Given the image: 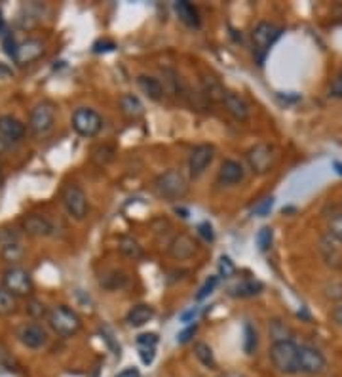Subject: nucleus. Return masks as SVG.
<instances>
[{
  "label": "nucleus",
  "mask_w": 342,
  "mask_h": 377,
  "mask_svg": "<svg viewBox=\"0 0 342 377\" xmlns=\"http://www.w3.org/2000/svg\"><path fill=\"white\" fill-rule=\"evenodd\" d=\"M153 189L156 192V197L167 202H177L183 200L189 192V180L184 177L181 170L170 168L162 174L156 175V180L153 183Z\"/></svg>",
  "instance_id": "1"
},
{
  "label": "nucleus",
  "mask_w": 342,
  "mask_h": 377,
  "mask_svg": "<svg viewBox=\"0 0 342 377\" xmlns=\"http://www.w3.org/2000/svg\"><path fill=\"white\" fill-rule=\"evenodd\" d=\"M299 347L301 345L293 339L272 343L270 351H268L272 366L283 376H297L299 373Z\"/></svg>",
  "instance_id": "2"
},
{
  "label": "nucleus",
  "mask_w": 342,
  "mask_h": 377,
  "mask_svg": "<svg viewBox=\"0 0 342 377\" xmlns=\"http://www.w3.org/2000/svg\"><path fill=\"white\" fill-rule=\"evenodd\" d=\"M283 29L270 21H260L251 31V48H253V58L259 65H265L266 55L270 54V48L282 36Z\"/></svg>",
  "instance_id": "3"
},
{
  "label": "nucleus",
  "mask_w": 342,
  "mask_h": 377,
  "mask_svg": "<svg viewBox=\"0 0 342 377\" xmlns=\"http://www.w3.org/2000/svg\"><path fill=\"white\" fill-rule=\"evenodd\" d=\"M48 324L61 337H71L82 328V318L78 317V312L71 307L57 305L48 312Z\"/></svg>",
  "instance_id": "4"
},
{
  "label": "nucleus",
  "mask_w": 342,
  "mask_h": 377,
  "mask_svg": "<svg viewBox=\"0 0 342 377\" xmlns=\"http://www.w3.org/2000/svg\"><path fill=\"white\" fill-rule=\"evenodd\" d=\"M71 126L80 138L92 139L103 130V116L92 107H78L71 116Z\"/></svg>",
  "instance_id": "5"
},
{
  "label": "nucleus",
  "mask_w": 342,
  "mask_h": 377,
  "mask_svg": "<svg viewBox=\"0 0 342 377\" xmlns=\"http://www.w3.org/2000/svg\"><path fill=\"white\" fill-rule=\"evenodd\" d=\"M276 149L268 143H257L249 147L246 153V160H248L249 170L255 175H266L270 174L272 168L276 164Z\"/></svg>",
  "instance_id": "6"
},
{
  "label": "nucleus",
  "mask_w": 342,
  "mask_h": 377,
  "mask_svg": "<svg viewBox=\"0 0 342 377\" xmlns=\"http://www.w3.org/2000/svg\"><path fill=\"white\" fill-rule=\"evenodd\" d=\"M61 202H63V208L67 209V214H69L72 219L82 222V219H86V216H88V197H86L82 187L77 185V183L63 187V191H61Z\"/></svg>",
  "instance_id": "7"
},
{
  "label": "nucleus",
  "mask_w": 342,
  "mask_h": 377,
  "mask_svg": "<svg viewBox=\"0 0 342 377\" xmlns=\"http://www.w3.org/2000/svg\"><path fill=\"white\" fill-rule=\"evenodd\" d=\"M55 124V105L52 102H40L31 111L29 128L36 138H44L52 132Z\"/></svg>",
  "instance_id": "8"
},
{
  "label": "nucleus",
  "mask_w": 342,
  "mask_h": 377,
  "mask_svg": "<svg viewBox=\"0 0 342 377\" xmlns=\"http://www.w3.org/2000/svg\"><path fill=\"white\" fill-rule=\"evenodd\" d=\"M2 286L6 288L13 297H27L33 293L35 284H33L29 271L21 269V267H10L2 275Z\"/></svg>",
  "instance_id": "9"
},
{
  "label": "nucleus",
  "mask_w": 342,
  "mask_h": 377,
  "mask_svg": "<svg viewBox=\"0 0 342 377\" xmlns=\"http://www.w3.org/2000/svg\"><path fill=\"white\" fill-rule=\"evenodd\" d=\"M325 370H327V359L318 347L308 345V343L299 347V373L319 376Z\"/></svg>",
  "instance_id": "10"
},
{
  "label": "nucleus",
  "mask_w": 342,
  "mask_h": 377,
  "mask_svg": "<svg viewBox=\"0 0 342 377\" xmlns=\"http://www.w3.org/2000/svg\"><path fill=\"white\" fill-rule=\"evenodd\" d=\"M213 158H215V147L209 143L196 145L194 149L190 151L189 155V174L192 180H198L206 174L207 168L211 166Z\"/></svg>",
  "instance_id": "11"
},
{
  "label": "nucleus",
  "mask_w": 342,
  "mask_h": 377,
  "mask_svg": "<svg viewBox=\"0 0 342 377\" xmlns=\"http://www.w3.org/2000/svg\"><path fill=\"white\" fill-rule=\"evenodd\" d=\"M246 180V168L242 162L234 160V158H226L221 164L217 172V185L221 187H236Z\"/></svg>",
  "instance_id": "12"
},
{
  "label": "nucleus",
  "mask_w": 342,
  "mask_h": 377,
  "mask_svg": "<svg viewBox=\"0 0 342 377\" xmlns=\"http://www.w3.org/2000/svg\"><path fill=\"white\" fill-rule=\"evenodd\" d=\"M18 339L27 349H42L48 343V334L40 324L29 322L18 329Z\"/></svg>",
  "instance_id": "13"
},
{
  "label": "nucleus",
  "mask_w": 342,
  "mask_h": 377,
  "mask_svg": "<svg viewBox=\"0 0 342 377\" xmlns=\"http://www.w3.org/2000/svg\"><path fill=\"white\" fill-rule=\"evenodd\" d=\"M167 251H170V256L173 259L184 261V259L192 258L196 251H198V244H196V240L190 234L181 233L171 240Z\"/></svg>",
  "instance_id": "14"
},
{
  "label": "nucleus",
  "mask_w": 342,
  "mask_h": 377,
  "mask_svg": "<svg viewBox=\"0 0 342 377\" xmlns=\"http://www.w3.org/2000/svg\"><path fill=\"white\" fill-rule=\"evenodd\" d=\"M25 136V124L12 114L0 116V138L8 143H19Z\"/></svg>",
  "instance_id": "15"
},
{
  "label": "nucleus",
  "mask_w": 342,
  "mask_h": 377,
  "mask_svg": "<svg viewBox=\"0 0 342 377\" xmlns=\"http://www.w3.org/2000/svg\"><path fill=\"white\" fill-rule=\"evenodd\" d=\"M226 113L231 114L232 119L238 120V122H246L249 120V105L248 102L243 99L242 96H238L236 92H226V96L223 97V103H221Z\"/></svg>",
  "instance_id": "16"
},
{
  "label": "nucleus",
  "mask_w": 342,
  "mask_h": 377,
  "mask_svg": "<svg viewBox=\"0 0 342 377\" xmlns=\"http://www.w3.org/2000/svg\"><path fill=\"white\" fill-rule=\"evenodd\" d=\"M23 231L29 236H50L53 234V225L48 217L33 214L23 219Z\"/></svg>",
  "instance_id": "17"
},
{
  "label": "nucleus",
  "mask_w": 342,
  "mask_h": 377,
  "mask_svg": "<svg viewBox=\"0 0 342 377\" xmlns=\"http://www.w3.org/2000/svg\"><path fill=\"white\" fill-rule=\"evenodd\" d=\"M44 54V46H42L40 40H35V38H29V40L21 42L18 46V54H16V63L19 65H27L31 61L38 60L40 55Z\"/></svg>",
  "instance_id": "18"
},
{
  "label": "nucleus",
  "mask_w": 342,
  "mask_h": 377,
  "mask_svg": "<svg viewBox=\"0 0 342 377\" xmlns=\"http://www.w3.org/2000/svg\"><path fill=\"white\" fill-rule=\"evenodd\" d=\"M156 311H154L153 305H148V303H139V305L131 307L128 315H126V322L131 328H141L145 324H148L154 318Z\"/></svg>",
  "instance_id": "19"
},
{
  "label": "nucleus",
  "mask_w": 342,
  "mask_h": 377,
  "mask_svg": "<svg viewBox=\"0 0 342 377\" xmlns=\"http://www.w3.org/2000/svg\"><path fill=\"white\" fill-rule=\"evenodd\" d=\"M137 86H139V90H141L143 94H147L148 99H153V102H160L165 94L162 80L156 77H150V75H139V77H137Z\"/></svg>",
  "instance_id": "20"
},
{
  "label": "nucleus",
  "mask_w": 342,
  "mask_h": 377,
  "mask_svg": "<svg viewBox=\"0 0 342 377\" xmlns=\"http://www.w3.org/2000/svg\"><path fill=\"white\" fill-rule=\"evenodd\" d=\"M120 111L124 114L128 120H139L143 119V114H145V105L137 96L133 94H122L118 99Z\"/></svg>",
  "instance_id": "21"
},
{
  "label": "nucleus",
  "mask_w": 342,
  "mask_h": 377,
  "mask_svg": "<svg viewBox=\"0 0 342 377\" xmlns=\"http://www.w3.org/2000/svg\"><path fill=\"white\" fill-rule=\"evenodd\" d=\"M265 290V284L260 280H255V278H243L238 284L228 290L232 297H240V300H248V297H255V295H259L260 292Z\"/></svg>",
  "instance_id": "22"
},
{
  "label": "nucleus",
  "mask_w": 342,
  "mask_h": 377,
  "mask_svg": "<svg viewBox=\"0 0 342 377\" xmlns=\"http://www.w3.org/2000/svg\"><path fill=\"white\" fill-rule=\"evenodd\" d=\"M226 88L219 82L217 78L204 77L202 78V96L211 103H223V97L226 96Z\"/></svg>",
  "instance_id": "23"
},
{
  "label": "nucleus",
  "mask_w": 342,
  "mask_h": 377,
  "mask_svg": "<svg viewBox=\"0 0 342 377\" xmlns=\"http://www.w3.org/2000/svg\"><path fill=\"white\" fill-rule=\"evenodd\" d=\"M175 13H177V18L181 19L187 27H192V29H198V27H200V13H198L194 4H190L187 0L175 2Z\"/></svg>",
  "instance_id": "24"
},
{
  "label": "nucleus",
  "mask_w": 342,
  "mask_h": 377,
  "mask_svg": "<svg viewBox=\"0 0 342 377\" xmlns=\"http://www.w3.org/2000/svg\"><path fill=\"white\" fill-rule=\"evenodd\" d=\"M194 356L198 359V362H200L204 368H207V370H217V360H215L213 349L209 347L206 342L194 343Z\"/></svg>",
  "instance_id": "25"
},
{
  "label": "nucleus",
  "mask_w": 342,
  "mask_h": 377,
  "mask_svg": "<svg viewBox=\"0 0 342 377\" xmlns=\"http://www.w3.org/2000/svg\"><path fill=\"white\" fill-rule=\"evenodd\" d=\"M114 155H116V149L111 147V145H99L95 147L94 153H92V160L97 164V166H106L109 162L114 160Z\"/></svg>",
  "instance_id": "26"
},
{
  "label": "nucleus",
  "mask_w": 342,
  "mask_h": 377,
  "mask_svg": "<svg viewBox=\"0 0 342 377\" xmlns=\"http://www.w3.org/2000/svg\"><path fill=\"white\" fill-rule=\"evenodd\" d=\"M257 345H259L257 329H255L253 324L246 322V326H243V351H246V354H253L257 351Z\"/></svg>",
  "instance_id": "27"
},
{
  "label": "nucleus",
  "mask_w": 342,
  "mask_h": 377,
  "mask_svg": "<svg viewBox=\"0 0 342 377\" xmlns=\"http://www.w3.org/2000/svg\"><path fill=\"white\" fill-rule=\"evenodd\" d=\"M118 248H120V251L124 253L126 258H131V259L143 258V248L139 246V242H137V240L128 239V236H126V239L120 240Z\"/></svg>",
  "instance_id": "28"
},
{
  "label": "nucleus",
  "mask_w": 342,
  "mask_h": 377,
  "mask_svg": "<svg viewBox=\"0 0 342 377\" xmlns=\"http://www.w3.org/2000/svg\"><path fill=\"white\" fill-rule=\"evenodd\" d=\"M268 334L274 342H285V339H291L293 332L282 320H272L270 326H268Z\"/></svg>",
  "instance_id": "29"
},
{
  "label": "nucleus",
  "mask_w": 342,
  "mask_h": 377,
  "mask_svg": "<svg viewBox=\"0 0 342 377\" xmlns=\"http://www.w3.org/2000/svg\"><path fill=\"white\" fill-rule=\"evenodd\" d=\"M0 253H2V258L6 259V261H18L23 256V248L16 240H8L0 248Z\"/></svg>",
  "instance_id": "30"
},
{
  "label": "nucleus",
  "mask_w": 342,
  "mask_h": 377,
  "mask_svg": "<svg viewBox=\"0 0 342 377\" xmlns=\"http://www.w3.org/2000/svg\"><path fill=\"white\" fill-rule=\"evenodd\" d=\"M255 242H257L259 251H268L272 248V242H274V231L270 227H260L257 236H255Z\"/></svg>",
  "instance_id": "31"
},
{
  "label": "nucleus",
  "mask_w": 342,
  "mask_h": 377,
  "mask_svg": "<svg viewBox=\"0 0 342 377\" xmlns=\"http://www.w3.org/2000/svg\"><path fill=\"white\" fill-rule=\"evenodd\" d=\"M16 311V297L6 288L0 286V315H12Z\"/></svg>",
  "instance_id": "32"
},
{
  "label": "nucleus",
  "mask_w": 342,
  "mask_h": 377,
  "mask_svg": "<svg viewBox=\"0 0 342 377\" xmlns=\"http://www.w3.org/2000/svg\"><path fill=\"white\" fill-rule=\"evenodd\" d=\"M327 234L342 246V214H336L327 222Z\"/></svg>",
  "instance_id": "33"
},
{
  "label": "nucleus",
  "mask_w": 342,
  "mask_h": 377,
  "mask_svg": "<svg viewBox=\"0 0 342 377\" xmlns=\"http://www.w3.org/2000/svg\"><path fill=\"white\" fill-rule=\"evenodd\" d=\"M236 275V265L228 256H221L219 259V278H232Z\"/></svg>",
  "instance_id": "34"
},
{
  "label": "nucleus",
  "mask_w": 342,
  "mask_h": 377,
  "mask_svg": "<svg viewBox=\"0 0 342 377\" xmlns=\"http://www.w3.org/2000/svg\"><path fill=\"white\" fill-rule=\"evenodd\" d=\"M112 280L109 286H106V290H120V288L126 286V282H128V278H126L124 273H118V271H111L109 275H105L103 278H101V282H109Z\"/></svg>",
  "instance_id": "35"
},
{
  "label": "nucleus",
  "mask_w": 342,
  "mask_h": 377,
  "mask_svg": "<svg viewBox=\"0 0 342 377\" xmlns=\"http://www.w3.org/2000/svg\"><path fill=\"white\" fill-rule=\"evenodd\" d=\"M217 284H219V276H209V278L204 282V286H202L200 290H198V293H196V301L200 303V301H204L206 297H209L213 293V290L217 288Z\"/></svg>",
  "instance_id": "36"
},
{
  "label": "nucleus",
  "mask_w": 342,
  "mask_h": 377,
  "mask_svg": "<svg viewBox=\"0 0 342 377\" xmlns=\"http://www.w3.org/2000/svg\"><path fill=\"white\" fill-rule=\"evenodd\" d=\"M325 297L331 301H341L342 300V282H331L324 288Z\"/></svg>",
  "instance_id": "37"
},
{
  "label": "nucleus",
  "mask_w": 342,
  "mask_h": 377,
  "mask_svg": "<svg viewBox=\"0 0 342 377\" xmlns=\"http://www.w3.org/2000/svg\"><path fill=\"white\" fill-rule=\"evenodd\" d=\"M272 206H274V198L272 197H266L263 198L260 202L255 204V208H253V216H259V217H266L268 214H270V209Z\"/></svg>",
  "instance_id": "38"
},
{
  "label": "nucleus",
  "mask_w": 342,
  "mask_h": 377,
  "mask_svg": "<svg viewBox=\"0 0 342 377\" xmlns=\"http://www.w3.org/2000/svg\"><path fill=\"white\" fill-rule=\"evenodd\" d=\"M158 345V335L156 334H139L137 335V349L139 347H148V349H156Z\"/></svg>",
  "instance_id": "39"
},
{
  "label": "nucleus",
  "mask_w": 342,
  "mask_h": 377,
  "mask_svg": "<svg viewBox=\"0 0 342 377\" xmlns=\"http://www.w3.org/2000/svg\"><path fill=\"white\" fill-rule=\"evenodd\" d=\"M329 97H333V99H342V69L338 71V75L333 78V82H331Z\"/></svg>",
  "instance_id": "40"
},
{
  "label": "nucleus",
  "mask_w": 342,
  "mask_h": 377,
  "mask_svg": "<svg viewBox=\"0 0 342 377\" xmlns=\"http://www.w3.org/2000/svg\"><path fill=\"white\" fill-rule=\"evenodd\" d=\"M2 44H4V50H6V54L12 58V60H16V54H18V42L13 40L12 35H4L2 36Z\"/></svg>",
  "instance_id": "41"
},
{
  "label": "nucleus",
  "mask_w": 342,
  "mask_h": 377,
  "mask_svg": "<svg viewBox=\"0 0 342 377\" xmlns=\"http://www.w3.org/2000/svg\"><path fill=\"white\" fill-rule=\"evenodd\" d=\"M198 234H200L202 239L206 240V242H213L215 240V233H213V227H211V223H200L198 225Z\"/></svg>",
  "instance_id": "42"
},
{
  "label": "nucleus",
  "mask_w": 342,
  "mask_h": 377,
  "mask_svg": "<svg viewBox=\"0 0 342 377\" xmlns=\"http://www.w3.org/2000/svg\"><path fill=\"white\" fill-rule=\"evenodd\" d=\"M154 356H156V349L148 347H139V359L145 366H150L154 362Z\"/></svg>",
  "instance_id": "43"
},
{
  "label": "nucleus",
  "mask_w": 342,
  "mask_h": 377,
  "mask_svg": "<svg viewBox=\"0 0 342 377\" xmlns=\"http://www.w3.org/2000/svg\"><path fill=\"white\" fill-rule=\"evenodd\" d=\"M196 329H198V326H189V328H184L181 334L177 335V343H181V345H184V343L192 342V337H194Z\"/></svg>",
  "instance_id": "44"
},
{
  "label": "nucleus",
  "mask_w": 342,
  "mask_h": 377,
  "mask_svg": "<svg viewBox=\"0 0 342 377\" xmlns=\"http://www.w3.org/2000/svg\"><path fill=\"white\" fill-rule=\"evenodd\" d=\"M200 315V307H192V309H189V311H184L181 312V322L183 324H190V322H194L196 317Z\"/></svg>",
  "instance_id": "45"
},
{
  "label": "nucleus",
  "mask_w": 342,
  "mask_h": 377,
  "mask_svg": "<svg viewBox=\"0 0 342 377\" xmlns=\"http://www.w3.org/2000/svg\"><path fill=\"white\" fill-rule=\"evenodd\" d=\"M329 318H331V322L335 324V326L342 328V303H338V305H335L333 309H331Z\"/></svg>",
  "instance_id": "46"
},
{
  "label": "nucleus",
  "mask_w": 342,
  "mask_h": 377,
  "mask_svg": "<svg viewBox=\"0 0 342 377\" xmlns=\"http://www.w3.org/2000/svg\"><path fill=\"white\" fill-rule=\"evenodd\" d=\"M114 48H116V46H114V42H97V44L94 46V52L101 54V52H112Z\"/></svg>",
  "instance_id": "47"
},
{
  "label": "nucleus",
  "mask_w": 342,
  "mask_h": 377,
  "mask_svg": "<svg viewBox=\"0 0 342 377\" xmlns=\"http://www.w3.org/2000/svg\"><path fill=\"white\" fill-rule=\"evenodd\" d=\"M114 377H141V371L137 370V368H126L118 373V376Z\"/></svg>",
  "instance_id": "48"
},
{
  "label": "nucleus",
  "mask_w": 342,
  "mask_h": 377,
  "mask_svg": "<svg viewBox=\"0 0 342 377\" xmlns=\"http://www.w3.org/2000/svg\"><path fill=\"white\" fill-rule=\"evenodd\" d=\"M219 377H248V376H243L240 371H224V373H221Z\"/></svg>",
  "instance_id": "49"
},
{
  "label": "nucleus",
  "mask_w": 342,
  "mask_h": 377,
  "mask_svg": "<svg viewBox=\"0 0 342 377\" xmlns=\"http://www.w3.org/2000/svg\"><path fill=\"white\" fill-rule=\"evenodd\" d=\"M6 33V25H4V19H2V13H0V36H4Z\"/></svg>",
  "instance_id": "50"
},
{
  "label": "nucleus",
  "mask_w": 342,
  "mask_h": 377,
  "mask_svg": "<svg viewBox=\"0 0 342 377\" xmlns=\"http://www.w3.org/2000/svg\"><path fill=\"white\" fill-rule=\"evenodd\" d=\"M175 212H177V214H181V217H184V219L189 217V212H187V209H184V208H177V209H175Z\"/></svg>",
  "instance_id": "51"
},
{
  "label": "nucleus",
  "mask_w": 342,
  "mask_h": 377,
  "mask_svg": "<svg viewBox=\"0 0 342 377\" xmlns=\"http://www.w3.org/2000/svg\"><path fill=\"white\" fill-rule=\"evenodd\" d=\"M0 183H2V164H0Z\"/></svg>",
  "instance_id": "52"
}]
</instances>
